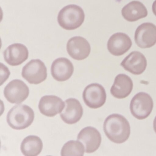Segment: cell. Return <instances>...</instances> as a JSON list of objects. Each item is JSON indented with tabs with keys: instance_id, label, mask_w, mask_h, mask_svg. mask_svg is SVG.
<instances>
[{
	"instance_id": "obj_1",
	"label": "cell",
	"mask_w": 156,
	"mask_h": 156,
	"mask_svg": "<svg viewBox=\"0 0 156 156\" xmlns=\"http://www.w3.org/2000/svg\"><path fill=\"white\" fill-rule=\"evenodd\" d=\"M104 130L108 139L114 143L120 144L126 141L129 138L130 125L123 116L112 114L105 120Z\"/></svg>"
},
{
	"instance_id": "obj_2",
	"label": "cell",
	"mask_w": 156,
	"mask_h": 156,
	"mask_svg": "<svg viewBox=\"0 0 156 156\" xmlns=\"http://www.w3.org/2000/svg\"><path fill=\"white\" fill-rule=\"evenodd\" d=\"M34 119V110L29 106L21 104L14 106L9 111L7 121L13 129L20 130L30 126Z\"/></svg>"
},
{
	"instance_id": "obj_3",
	"label": "cell",
	"mask_w": 156,
	"mask_h": 156,
	"mask_svg": "<svg viewBox=\"0 0 156 156\" xmlns=\"http://www.w3.org/2000/svg\"><path fill=\"white\" fill-rule=\"evenodd\" d=\"M85 14L83 9L76 5H67L59 12L57 21L60 26L68 30H76L84 22Z\"/></svg>"
},
{
	"instance_id": "obj_4",
	"label": "cell",
	"mask_w": 156,
	"mask_h": 156,
	"mask_svg": "<svg viewBox=\"0 0 156 156\" xmlns=\"http://www.w3.org/2000/svg\"><path fill=\"white\" fill-rule=\"evenodd\" d=\"M153 107L152 98L149 94L140 92L131 99L130 110L132 115L138 119H144L149 116Z\"/></svg>"
},
{
	"instance_id": "obj_5",
	"label": "cell",
	"mask_w": 156,
	"mask_h": 156,
	"mask_svg": "<svg viewBox=\"0 0 156 156\" xmlns=\"http://www.w3.org/2000/svg\"><path fill=\"white\" fill-rule=\"evenodd\" d=\"M22 76L30 83L39 84L47 78V68L40 59L32 60L23 66Z\"/></svg>"
},
{
	"instance_id": "obj_6",
	"label": "cell",
	"mask_w": 156,
	"mask_h": 156,
	"mask_svg": "<svg viewBox=\"0 0 156 156\" xmlns=\"http://www.w3.org/2000/svg\"><path fill=\"white\" fill-rule=\"evenodd\" d=\"M83 98L85 104L88 107L96 109L105 105L106 93L101 85L92 83L85 87L83 92Z\"/></svg>"
},
{
	"instance_id": "obj_7",
	"label": "cell",
	"mask_w": 156,
	"mask_h": 156,
	"mask_svg": "<svg viewBox=\"0 0 156 156\" xmlns=\"http://www.w3.org/2000/svg\"><path fill=\"white\" fill-rule=\"evenodd\" d=\"M30 94L28 86L19 79L10 82L5 87L4 96L12 104H20L27 99Z\"/></svg>"
},
{
	"instance_id": "obj_8",
	"label": "cell",
	"mask_w": 156,
	"mask_h": 156,
	"mask_svg": "<svg viewBox=\"0 0 156 156\" xmlns=\"http://www.w3.org/2000/svg\"><path fill=\"white\" fill-rule=\"evenodd\" d=\"M135 41L137 45L142 49L149 48L156 43V26L151 23H145L136 30Z\"/></svg>"
},
{
	"instance_id": "obj_9",
	"label": "cell",
	"mask_w": 156,
	"mask_h": 156,
	"mask_svg": "<svg viewBox=\"0 0 156 156\" xmlns=\"http://www.w3.org/2000/svg\"><path fill=\"white\" fill-rule=\"evenodd\" d=\"M66 50L72 58L77 61H81L89 56L91 52V46L86 39L81 36H75L67 42Z\"/></svg>"
},
{
	"instance_id": "obj_10",
	"label": "cell",
	"mask_w": 156,
	"mask_h": 156,
	"mask_svg": "<svg viewBox=\"0 0 156 156\" xmlns=\"http://www.w3.org/2000/svg\"><path fill=\"white\" fill-rule=\"evenodd\" d=\"M77 140L83 144L86 153H91L98 149L102 138L100 132L96 129L88 126L80 131L77 136Z\"/></svg>"
},
{
	"instance_id": "obj_11",
	"label": "cell",
	"mask_w": 156,
	"mask_h": 156,
	"mask_svg": "<svg viewBox=\"0 0 156 156\" xmlns=\"http://www.w3.org/2000/svg\"><path fill=\"white\" fill-rule=\"evenodd\" d=\"M132 41L128 35L123 33L114 34L108 41V51L115 56H120L126 53L131 48Z\"/></svg>"
},
{
	"instance_id": "obj_12",
	"label": "cell",
	"mask_w": 156,
	"mask_h": 156,
	"mask_svg": "<svg viewBox=\"0 0 156 156\" xmlns=\"http://www.w3.org/2000/svg\"><path fill=\"white\" fill-rule=\"evenodd\" d=\"M65 107L60 113V116L64 122L67 124H75L83 116V110L80 102L76 98L66 99Z\"/></svg>"
},
{
	"instance_id": "obj_13",
	"label": "cell",
	"mask_w": 156,
	"mask_h": 156,
	"mask_svg": "<svg viewBox=\"0 0 156 156\" xmlns=\"http://www.w3.org/2000/svg\"><path fill=\"white\" fill-rule=\"evenodd\" d=\"M121 66L134 75H140L146 70L147 61L144 55L137 51L132 52L121 62Z\"/></svg>"
},
{
	"instance_id": "obj_14",
	"label": "cell",
	"mask_w": 156,
	"mask_h": 156,
	"mask_svg": "<svg viewBox=\"0 0 156 156\" xmlns=\"http://www.w3.org/2000/svg\"><path fill=\"white\" fill-rule=\"evenodd\" d=\"M5 62L12 66L22 64L29 57V51L27 47L20 43H15L9 45L4 51Z\"/></svg>"
},
{
	"instance_id": "obj_15",
	"label": "cell",
	"mask_w": 156,
	"mask_h": 156,
	"mask_svg": "<svg viewBox=\"0 0 156 156\" xmlns=\"http://www.w3.org/2000/svg\"><path fill=\"white\" fill-rule=\"evenodd\" d=\"M74 72L72 62L64 57L57 58L53 62L51 73L53 77L59 82H64L70 79Z\"/></svg>"
},
{
	"instance_id": "obj_16",
	"label": "cell",
	"mask_w": 156,
	"mask_h": 156,
	"mask_svg": "<svg viewBox=\"0 0 156 156\" xmlns=\"http://www.w3.org/2000/svg\"><path fill=\"white\" fill-rule=\"evenodd\" d=\"M65 104L62 99L55 95H46L41 98L39 104V108L43 115L54 117L61 113Z\"/></svg>"
},
{
	"instance_id": "obj_17",
	"label": "cell",
	"mask_w": 156,
	"mask_h": 156,
	"mask_svg": "<svg viewBox=\"0 0 156 156\" xmlns=\"http://www.w3.org/2000/svg\"><path fill=\"white\" fill-rule=\"evenodd\" d=\"M133 87V82L131 78L125 74H120L115 78L110 93L114 97L122 99L130 94Z\"/></svg>"
},
{
	"instance_id": "obj_18",
	"label": "cell",
	"mask_w": 156,
	"mask_h": 156,
	"mask_svg": "<svg viewBox=\"0 0 156 156\" xmlns=\"http://www.w3.org/2000/svg\"><path fill=\"white\" fill-rule=\"evenodd\" d=\"M123 18L127 21H136L147 16V8L144 4L137 1H134L128 3L121 10Z\"/></svg>"
},
{
	"instance_id": "obj_19",
	"label": "cell",
	"mask_w": 156,
	"mask_h": 156,
	"mask_svg": "<svg viewBox=\"0 0 156 156\" xmlns=\"http://www.w3.org/2000/svg\"><path fill=\"white\" fill-rule=\"evenodd\" d=\"M43 142L39 137L29 136L24 139L21 145V151L26 156H36L42 150Z\"/></svg>"
},
{
	"instance_id": "obj_20",
	"label": "cell",
	"mask_w": 156,
	"mask_h": 156,
	"mask_svg": "<svg viewBox=\"0 0 156 156\" xmlns=\"http://www.w3.org/2000/svg\"><path fill=\"white\" fill-rule=\"evenodd\" d=\"M85 147L83 144L77 140H71L64 144L61 150V156H83Z\"/></svg>"
},
{
	"instance_id": "obj_21",
	"label": "cell",
	"mask_w": 156,
	"mask_h": 156,
	"mask_svg": "<svg viewBox=\"0 0 156 156\" xmlns=\"http://www.w3.org/2000/svg\"><path fill=\"white\" fill-rule=\"evenodd\" d=\"M152 10L154 15L156 16V0H155L152 4Z\"/></svg>"
},
{
	"instance_id": "obj_22",
	"label": "cell",
	"mask_w": 156,
	"mask_h": 156,
	"mask_svg": "<svg viewBox=\"0 0 156 156\" xmlns=\"http://www.w3.org/2000/svg\"><path fill=\"white\" fill-rule=\"evenodd\" d=\"M153 128H154V131L156 133V116L154 119V121H153Z\"/></svg>"
}]
</instances>
